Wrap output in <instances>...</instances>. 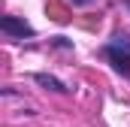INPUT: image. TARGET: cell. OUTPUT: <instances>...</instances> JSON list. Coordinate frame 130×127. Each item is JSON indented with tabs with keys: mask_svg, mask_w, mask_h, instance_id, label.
Here are the masks:
<instances>
[{
	"mask_svg": "<svg viewBox=\"0 0 130 127\" xmlns=\"http://www.w3.org/2000/svg\"><path fill=\"white\" fill-rule=\"evenodd\" d=\"M127 6H130V0H127Z\"/></svg>",
	"mask_w": 130,
	"mask_h": 127,
	"instance_id": "6",
	"label": "cell"
},
{
	"mask_svg": "<svg viewBox=\"0 0 130 127\" xmlns=\"http://www.w3.org/2000/svg\"><path fill=\"white\" fill-rule=\"evenodd\" d=\"M0 30H6L9 36H18V39H24V36H33V33H36L24 18H15V15H3V18H0Z\"/></svg>",
	"mask_w": 130,
	"mask_h": 127,
	"instance_id": "1",
	"label": "cell"
},
{
	"mask_svg": "<svg viewBox=\"0 0 130 127\" xmlns=\"http://www.w3.org/2000/svg\"><path fill=\"white\" fill-rule=\"evenodd\" d=\"M112 45H115L118 52H124V55L130 58V36H124V33H121V36H115V39H112Z\"/></svg>",
	"mask_w": 130,
	"mask_h": 127,
	"instance_id": "4",
	"label": "cell"
},
{
	"mask_svg": "<svg viewBox=\"0 0 130 127\" xmlns=\"http://www.w3.org/2000/svg\"><path fill=\"white\" fill-rule=\"evenodd\" d=\"M106 58L112 61V67H115V70H118L121 76H130V58L124 55V52H118V49H115L112 42L106 45Z\"/></svg>",
	"mask_w": 130,
	"mask_h": 127,
	"instance_id": "2",
	"label": "cell"
},
{
	"mask_svg": "<svg viewBox=\"0 0 130 127\" xmlns=\"http://www.w3.org/2000/svg\"><path fill=\"white\" fill-rule=\"evenodd\" d=\"M33 79H36V85H42V88H52V91H58V94H64V91H67V85L61 82V79H55V76H45V73H36Z\"/></svg>",
	"mask_w": 130,
	"mask_h": 127,
	"instance_id": "3",
	"label": "cell"
},
{
	"mask_svg": "<svg viewBox=\"0 0 130 127\" xmlns=\"http://www.w3.org/2000/svg\"><path fill=\"white\" fill-rule=\"evenodd\" d=\"M73 3H79V6H88V3H91V0H73Z\"/></svg>",
	"mask_w": 130,
	"mask_h": 127,
	"instance_id": "5",
	"label": "cell"
}]
</instances>
